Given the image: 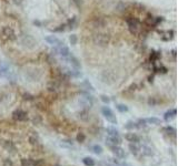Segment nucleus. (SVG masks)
<instances>
[{"label":"nucleus","instance_id":"nucleus-1","mask_svg":"<svg viewBox=\"0 0 178 166\" xmlns=\"http://www.w3.org/2000/svg\"><path fill=\"white\" fill-rule=\"evenodd\" d=\"M101 114H103L104 117H105L109 123H111V124L118 123L115 113H114V111H112L109 106H103V108H101Z\"/></svg>","mask_w":178,"mask_h":166},{"label":"nucleus","instance_id":"nucleus-2","mask_svg":"<svg viewBox=\"0 0 178 166\" xmlns=\"http://www.w3.org/2000/svg\"><path fill=\"white\" fill-rule=\"evenodd\" d=\"M79 103L83 105V108L88 110V108H90L91 106H92V104H94V97L89 94V92L86 91V92H83V94H81V97H79Z\"/></svg>","mask_w":178,"mask_h":166},{"label":"nucleus","instance_id":"nucleus-3","mask_svg":"<svg viewBox=\"0 0 178 166\" xmlns=\"http://www.w3.org/2000/svg\"><path fill=\"white\" fill-rule=\"evenodd\" d=\"M92 40H94V43L97 44V46H105L109 42V37L107 35H104V33H96V35H94Z\"/></svg>","mask_w":178,"mask_h":166},{"label":"nucleus","instance_id":"nucleus-4","mask_svg":"<svg viewBox=\"0 0 178 166\" xmlns=\"http://www.w3.org/2000/svg\"><path fill=\"white\" fill-rule=\"evenodd\" d=\"M127 24H128V29L130 31V33H133V35L138 33L139 28H140V22L136 18H129V19H127Z\"/></svg>","mask_w":178,"mask_h":166},{"label":"nucleus","instance_id":"nucleus-5","mask_svg":"<svg viewBox=\"0 0 178 166\" xmlns=\"http://www.w3.org/2000/svg\"><path fill=\"white\" fill-rule=\"evenodd\" d=\"M1 32H2V35H4L7 40H9V41H15L17 39L16 32H15V30H13L11 27H8V26L2 27Z\"/></svg>","mask_w":178,"mask_h":166},{"label":"nucleus","instance_id":"nucleus-6","mask_svg":"<svg viewBox=\"0 0 178 166\" xmlns=\"http://www.w3.org/2000/svg\"><path fill=\"white\" fill-rule=\"evenodd\" d=\"M12 119L18 122H24V121L28 120V114L26 111L21 110V108H17L12 112Z\"/></svg>","mask_w":178,"mask_h":166},{"label":"nucleus","instance_id":"nucleus-7","mask_svg":"<svg viewBox=\"0 0 178 166\" xmlns=\"http://www.w3.org/2000/svg\"><path fill=\"white\" fill-rule=\"evenodd\" d=\"M110 148L111 153L115 155L117 159H124L127 157V153L125 152V150H124L123 147L120 146V145H115V146H110L109 147Z\"/></svg>","mask_w":178,"mask_h":166},{"label":"nucleus","instance_id":"nucleus-8","mask_svg":"<svg viewBox=\"0 0 178 166\" xmlns=\"http://www.w3.org/2000/svg\"><path fill=\"white\" fill-rule=\"evenodd\" d=\"M121 137L120 136H108L107 135L106 137V145L108 147L110 146H115V145H120L121 144Z\"/></svg>","mask_w":178,"mask_h":166},{"label":"nucleus","instance_id":"nucleus-9","mask_svg":"<svg viewBox=\"0 0 178 166\" xmlns=\"http://www.w3.org/2000/svg\"><path fill=\"white\" fill-rule=\"evenodd\" d=\"M66 60H67L69 63H70V66L72 69H76V70H81V64H80V61L78 60V59L76 58L74 54H69L67 58H66Z\"/></svg>","mask_w":178,"mask_h":166},{"label":"nucleus","instance_id":"nucleus-10","mask_svg":"<svg viewBox=\"0 0 178 166\" xmlns=\"http://www.w3.org/2000/svg\"><path fill=\"white\" fill-rule=\"evenodd\" d=\"M125 139L129 143H136L139 144L140 143V136L137 134V133H133V132H129V133H126L125 134Z\"/></svg>","mask_w":178,"mask_h":166},{"label":"nucleus","instance_id":"nucleus-11","mask_svg":"<svg viewBox=\"0 0 178 166\" xmlns=\"http://www.w3.org/2000/svg\"><path fill=\"white\" fill-rule=\"evenodd\" d=\"M45 40L52 46H61V44H63V42H61V40L57 38L56 35H47V37L45 38Z\"/></svg>","mask_w":178,"mask_h":166},{"label":"nucleus","instance_id":"nucleus-12","mask_svg":"<svg viewBox=\"0 0 178 166\" xmlns=\"http://www.w3.org/2000/svg\"><path fill=\"white\" fill-rule=\"evenodd\" d=\"M162 132L164 133V135L168 136V137H176V128L174 126H170V125H167V126H164L162 128Z\"/></svg>","mask_w":178,"mask_h":166},{"label":"nucleus","instance_id":"nucleus-13","mask_svg":"<svg viewBox=\"0 0 178 166\" xmlns=\"http://www.w3.org/2000/svg\"><path fill=\"white\" fill-rule=\"evenodd\" d=\"M177 115V110L176 108H169L168 111L164 113V120L166 121V122H169L170 120H173L175 119Z\"/></svg>","mask_w":178,"mask_h":166},{"label":"nucleus","instance_id":"nucleus-14","mask_svg":"<svg viewBox=\"0 0 178 166\" xmlns=\"http://www.w3.org/2000/svg\"><path fill=\"white\" fill-rule=\"evenodd\" d=\"M59 146H60V147H63V148H67V150H71V148H74V146H75V144H74V142H72V139H63V141H60Z\"/></svg>","mask_w":178,"mask_h":166},{"label":"nucleus","instance_id":"nucleus-15","mask_svg":"<svg viewBox=\"0 0 178 166\" xmlns=\"http://www.w3.org/2000/svg\"><path fill=\"white\" fill-rule=\"evenodd\" d=\"M9 73H10L9 66L4 62H0V77H7Z\"/></svg>","mask_w":178,"mask_h":166},{"label":"nucleus","instance_id":"nucleus-16","mask_svg":"<svg viewBox=\"0 0 178 166\" xmlns=\"http://www.w3.org/2000/svg\"><path fill=\"white\" fill-rule=\"evenodd\" d=\"M128 148H129V151H130L131 154L135 155V156H138V155L140 154V146H139L138 144L129 143V145H128Z\"/></svg>","mask_w":178,"mask_h":166},{"label":"nucleus","instance_id":"nucleus-17","mask_svg":"<svg viewBox=\"0 0 178 166\" xmlns=\"http://www.w3.org/2000/svg\"><path fill=\"white\" fill-rule=\"evenodd\" d=\"M78 117H79L81 121H83V122H88L89 119H90V115H89V112H88L87 110L83 108L80 112H78Z\"/></svg>","mask_w":178,"mask_h":166},{"label":"nucleus","instance_id":"nucleus-18","mask_svg":"<svg viewBox=\"0 0 178 166\" xmlns=\"http://www.w3.org/2000/svg\"><path fill=\"white\" fill-rule=\"evenodd\" d=\"M89 150H90L94 154H96V155H100V154H103V152H104V148H103V146L101 145H99V144H95V145H91L90 147H89Z\"/></svg>","mask_w":178,"mask_h":166},{"label":"nucleus","instance_id":"nucleus-19","mask_svg":"<svg viewBox=\"0 0 178 166\" xmlns=\"http://www.w3.org/2000/svg\"><path fill=\"white\" fill-rule=\"evenodd\" d=\"M140 154L145 155V156H151L154 154V152L149 146H146V145H142L140 146Z\"/></svg>","mask_w":178,"mask_h":166},{"label":"nucleus","instance_id":"nucleus-20","mask_svg":"<svg viewBox=\"0 0 178 166\" xmlns=\"http://www.w3.org/2000/svg\"><path fill=\"white\" fill-rule=\"evenodd\" d=\"M81 86H83V89L86 90L87 92H95V88H94V85L91 84L88 80H83V83H81Z\"/></svg>","mask_w":178,"mask_h":166},{"label":"nucleus","instance_id":"nucleus-21","mask_svg":"<svg viewBox=\"0 0 178 166\" xmlns=\"http://www.w3.org/2000/svg\"><path fill=\"white\" fill-rule=\"evenodd\" d=\"M106 132H107V135L108 136H120L119 131L116 128H114V126H109V128H107Z\"/></svg>","mask_w":178,"mask_h":166},{"label":"nucleus","instance_id":"nucleus-22","mask_svg":"<svg viewBox=\"0 0 178 166\" xmlns=\"http://www.w3.org/2000/svg\"><path fill=\"white\" fill-rule=\"evenodd\" d=\"M125 128L126 130H128V131H134L135 128H137V123L135 122V121H133V120H129V121H127L126 123H125Z\"/></svg>","mask_w":178,"mask_h":166},{"label":"nucleus","instance_id":"nucleus-23","mask_svg":"<svg viewBox=\"0 0 178 166\" xmlns=\"http://www.w3.org/2000/svg\"><path fill=\"white\" fill-rule=\"evenodd\" d=\"M81 161H83V164L85 166H96V161L92 159V157L86 156V157H83Z\"/></svg>","mask_w":178,"mask_h":166},{"label":"nucleus","instance_id":"nucleus-24","mask_svg":"<svg viewBox=\"0 0 178 166\" xmlns=\"http://www.w3.org/2000/svg\"><path fill=\"white\" fill-rule=\"evenodd\" d=\"M116 110L120 113H127L129 111V108L126 104H124V103H117L116 104Z\"/></svg>","mask_w":178,"mask_h":166},{"label":"nucleus","instance_id":"nucleus-25","mask_svg":"<svg viewBox=\"0 0 178 166\" xmlns=\"http://www.w3.org/2000/svg\"><path fill=\"white\" fill-rule=\"evenodd\" d=\"M4 147L8 152H13L15 150H16V146H15V144L12 143L11 141H4Z\"/></svg>","mask_w":178,"mask_h":166},{"label":"nucleus","instance_id":"nucleus-26","mask_svg":"<svg viewBox=\"0 0 178 166\" xmlns=\"http://www.w3.org/2000/svg\"><path fill=\"white\" fill-rule=\"evenodd\" d=\"M147 124H151V125H160L162 124V121L159 120L158 117H155V116H151V117H148L146 119Z\"/></svg>","mask_w":178,"mask_h":166},{"label":"nucleus","instance_id":"nucleus-27","mask_svg":"<svg viewBox=\"0 0 178 166\" xmlns=\"http://www.w3.org/2000/svg\"><path fill=\"white\" fill-rule=\"evenodd\" d=\"M29 143L31 144V145H38V144L40 143L39 136L37 135V134H32V135L29 137Z\"/></svg>","mask_w":178,"mask_h":166},{"label":"nucleus","instance_id":"nucleus-28","mask_svg":"<svg viewBox=\"0 0 178 166\" xmlns=\"http://www.w3.org/2000/svg\"><path fill=\"white\" fill-rule=\"evenodd\" d=\"M147 103H148V105H150V106H156L157 104H159L160 103V100H159L158 97H149L148 99V101H147Z\"/></svg>","mask_w":178,"mask_h":166},{"label":"nucleus","instance_id":"nucleus-29","mask_svg":"<svg viewBox=\"0 0 178 166\" xmlns=\"http://www.w3.org/2000/svg\"><path fill=\"white\" fill-rule=\"evenodd\" d=\"M86 139H87V136H86V134H85L83 132H79V133L77 134V136H76V141H77L78 143H83V142L86 141Z\"/></svg>","mask_w":178,"mask_h":166},{"label":"nucleus","instance_id":"nucleus-30","mask_svg":"<svg viewBox=\"0 0 178 166\" xmlns=\"http://www.w3.org/2000/svg\"><path fill=\"white\" fill-rule=\"evenodd\" d=\"M136 123H137V128H145L148 125L146 122V119H138L136 121Z\"/></svg>","mask_w":178,"mask_h":166},{"label":"nucleus","instance_id":"nucleus-31","mask_svg":"<svg viewBox=\"0 0 178 166\" xmlns=\"http://www.w3.org/2000/svg\"><path fill=\"white\" fill-rule=\"evenodd\" d=\"M32 166H46V162H45V159H34V161H32Z\"/></svg>","mask_w":178,"mask_h":166},{"label":"nucleus","instance_id":"nucleus-32","mask_svg":"<svg viewBox=\"0 0 178 166\" xmlns=\"http://www.w3.org/2000/svg\"><path fill=\"white\" fill-rule=\"evenodd\" d=\"M100 101L103 102V103H105V104H109L111 102V99L108 95H106V94H101L100 95Z\"/></svg>","mask_w":178,"mask_h":166},{"label":"nucleus","instance_id":"nucleus-33","mask_svg":"<svg viewBox=\"0 0 178 166\" xmlns=\"http://www.w3.org/2000/svg\"><path fill=\"white\" fill-rule=\"evenodd\" d=\"M32 159H21V166H32Z\"/></svg>","mask_w":178,"mask_h":166},{"label":"nucleus","instance_id":"nucleus-34","mask_svg":"<svg viewBox=\"0 0 178 166\" xmlns=\"http://www.w3.org/2000/svg\"><path fill=\"white\" fill-rule=\"evenodd\" d=\"M66 27H67V24H66V23H63V24H59L57 28H55L54 31H55V32H63V31H66V29H67Z\"/></svg>","mask_w":178,"mask_h":166},{"label":"nucleus","instance_id":"nucleus-35","mask_svg":"<svg viewBox=\"0 0 178 166\" xmlns=\"http://www.w3.org/2000/svg\"><path fill=\"white\" fill-rule=\"evenodd\" d=\"M96 166H114L110 162L107 161H99L98 163H96Z\"/></svg>","mask_w":178,"mask_h":166},{"label":"nucleus","instance_id":"nucleus-36","mask_svg":"<svg viewBox=\"0 0 178 166\" xmlns=\"http://www.w3.org/2000/svg\"><path fill=\"white\" fill-rule=\"evenodd\" d=\"M69 41H70V43L72 44V46H75L76 43H77V41H78L77 35H71L70 37H69Z\"/></svg>","mask_w":178,"mask_h":166},{"label":"nucleus","instance_id":"nucleus-37","mask_svg":"<svg viewBox=\"0 0 178 166\" xmlns=\"http://www.w3.org/2000/svg\"><path fill=\"white\" fill-rule=\"evenodd\" d=\"M75 23H76V18L74 17V18H71V19H69L68 20V22L66 23L68 27L69 28H74V26H75Z\"/></svg>","mask_w":178,"mask_h":166},{"label":"nucleus","instance_id":"nucleus-38","mask_svg":"<svg viewBox=\"0 0 178 166\" xmlns=\"http://www.w3.org/2000/svg\"><path fill=\"white\" fill-rule=\"evenodd\" d=\"M24 100L32 101V100H34V97H32L31 94H29V93H25V94H24Z\"/></svg>","mask_w":178,"mask_h":166},{"label":"nucleus","instance_id":"nucleus-39","mask_svg":"<svg viewBox=\"0 0 178 166\" xmlns=\"http://www.w3.org/2000/svg\"><path fill=\"white\" fill-rule=\"evenodd\" d=\"M162 21H164V18H162V17H156V18H154L155 24H158V23L162 22Z\"/></svg>","mask_w":178,"mask_h":166},{"label":"nucleus","instance_id":"nucleus-40","mask_svg":"<svg viewBox=\"0 0 178 166\" xmlns=\"http://www.w3.org/2000/svg\"><path fill=\"white\" fill-rule=\"evenodd\" d=\"M160 57V54H159V52H154V54L153 55H150V60H153V61H155V60H157V59Z\"/></svg>","mask_w":178,"mask_h":166},{"label":"nucleus","instance_id":"nucleus-41","mask_svg":"<svg viewBox=\"0 0 178 166\" xmlns=\"http://www.w3.org/2000/svg\"><path fill=\"white\" fill-rule=\"evenodd\" d=\"M72 2L78 8H81V6H83V0H72Z\"/></svg>","mask_w":178,"mask_h":166},{"label":"nucleus","instance_id":"nucleus-42","mask_svg":"<svg viewBox=\"0 0 178 166\" xmlns=\"http://www.w3.org/2000/svg\"><path fill=\"white\" fill-rule=\"evenodd\" d=\"M13 164H12V162L10 161V159H4V166H12Z\"/></svg>","mask_w":178,"mask_h":166},{"label":"nucleus","instance_id":"nucleus-43","mask_svg":"<svg viewBox=\"0 0 178 166\" xmlns=\"http://www.w3.org/2000/svg\"><path fill=\"white\" fill-rule=\"evenodd\" d=\"M34 24H35V26H38V27H41V26H42V23L40 22L39 20H34Z\"/></svg>","mask_w":178,"mask_h":166},{"label":"nucleus","instance_id":"nucleus-44","mask_svg":"<svg viewBox=\"0 0 178 166\" xmlns=\"http://www.w3.org/2000/svg\"><path fill=\"white\" fill-rule=\"evenodd\" d=\"M121 166H131L130 164H128V163H126V162H124V163H121Z\"/></svg>","mask_w":178,"mask_h":166},{"label":"nucleus","instance_id":"nucleus-45","mask_svg":"<svg viewBox=\"0 0 178 166\" xmlns=\"http://www.w3.org/2000/svg\"><path fill=\"white\" fill-rule=\"evenodd\" d=\"M148 81H149V82H153V81H154V77L151 75V77H148Z\"/></svg>","mask_w":178,"mask_h":166},{"label":"nucleus","instance_id":"nucleus-46","mask_svg":"<svg viewBox=\"0 0 178 166\" xmlns=\"http://www.w3.org/2000/svg\"><path fill=\"white\" fill-rule=\"evenodd\" d=\"M173 55H174V57H176V50H173Z\"/></svg>","mask_w":178,"mask_h":166},{"label":"nucleus","instance_id":"nucleus-47","mask_svg":"<svg viewBox=\"0 0 178 166\" xmlns=\"http://www.w3.org/2000/svg\"><path fill=\"white\" fill-rule=\"evenodd\" d=\"M55 166H61V165H55Z\"/></svg>","mask_w":178,"mask_h":166}]
</instances>
